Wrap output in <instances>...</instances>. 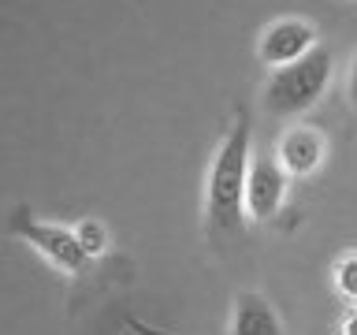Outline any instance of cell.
Here are the masks:
<instances>
[{
  "label": "cell",
  "mask_w": 357,
  "mask_h": 335,
  "mask_svg": "<svg viewBox=\"0 0 357 335\" xmlns=\"http://www.w3.org/2000/svg\"><path fill=\"white\" fill-rule=\"evenodd\" d=\"M250 145H253L250 108H238V116H234L216 156H212L205 186V220L208 231L216 234L238 231L245 220V183H250V164H253Z\"/></svg>",
  "instance_id": "cell-1"
},
{
  "label": "cell",
  "mask_w": 357,
  "mask_h": 335,
  "mask_svg": "<svg viewBox=\"0 0 357 335\" xmlns=\"http://www.w3.org/2000/svg\"><path fill=\"white\" fill-rule=\"evenodd\" d=\"M331 86V49L317 45L309 56H301L298 64L275 67L264 82V108L272 116H301L324 97V89Z\"/></svg>",
  "instance_id": "cell-2"
},
{
  "label": "cell",
  "mask_w": 357,
  "mask_h": 335,
  "mask_svg": "<svg viewBox=\"0 0 357 335\" xmlns=\"http://www.w3.org/2000/svg\"><path fill=\"white\" fill-rule=\"evenodd\" d=\"M8 231L15 234L19 242H26L30 250H38L45 261H49L56 272H63V276H78V272L89 265L86 250H82V246H78V239H75V228H60V223L38 220L26 205L11 209Z\"/></svg>",
  "instance_id": "cell-3"
},
{
  "label": "cell",
  "mask_w": 357,
  "mask_h": 335,
  "mask_svg": "<svg viewBox=\"0 0 357 335\" xmlns=\"http://www.w3.org/2000/svg\"><path fill=\"white\" fill-rule=\"evenodd\" d=\"M287 186L290 175L279 164V156H253L250 164V183H245V216L250 220H272L279 216L287 201Z\"/></svg>",
  "instance_id": "cell-4"
},
{
  "label": "cell",
  "mask_w": 357,
  "mask_h": 335,
  "mask_svg": "<svg viewBox=\"0 0 357 335\" xmlns=\"http://www.w3.org/2000/svg\"><path fill=\"white\" fill-rule=\"evenodd\" d=\"M317 49V30L309 27L305 19H275L261 30V41H257V56H261L264 67H287L298 64L301 56H309Z\"/></svg>",
  "instance_id": "cell-5"
},
{
  "label": "cell",
  "mask_w": 357,
  "mask_h": 335,
  "mask_svg": "<svg viewBox=\"0 0 357 335\" xmlns=\"http://www.w3.org/2000/svg\"><path fill=\"white\" fill-rule=\"evenodd\" d=\"M324 153H328L324 134H320L317 127H305V123H298V127L283 131V138H279V145H275V156H279V164L287 168L290 179L312 175V172L324 164Z\"/></svg>",
  "instance_id": "cell-6"
},
{
  "label": "cell",
  "mask_w": 357,
  "mask_h": 335,
  "mask_svg": "<svg viewBox=\"0 0 357 335\" xmlns=\"http://www.w3.org/2000/svg\"><path fill=\"white\" fill-rule=\"evenodd\" d=\"M231 335H283V320H279L275 306L264 295L242 290V295L234 298Z\"/></svg>",
  "instance_id": "cell-7"
},
{
  "label": "cell",
  "mask_w": 357,
  "mask_h": 335,
  "mask_svg": "<svg viewBox=\"0 0 357 335\" xmlns=\"http://www.w3.org/2000/svg\"><path fill=\"white\" fill-rule=\"evenodd\" d=\"M75 239H78V246L86 250L89 261L108 250V231H105V223L93 220V216H86V220H78V223H75Z\"/></svg>",
  "instance_id": "cell-8"
},
{
  "label": "cell",
  "mask_w": 357,
  "mask_h": 335,
  "mask_svg": "<svg viewBox=\"0 0 357 335\" xmlns=\"http://www.w3.org/2000/svg\"><path fill=\"white\" fill-rule=\"evenodd\" d=\"M331 279H335V290H339L346 302H354V306H357V250L342 253L339 261H335Z\"/></svg>",
  "instance_id": "cell-9"
},
{
  "label": "cell",
  "mask_w": 357,
  "mask_h": 335,
  "mask_svg": "<svg viewBox=\"0 0 357 335\" xmlns=\"http://www.w3.org/2000/svg\"><path fill=\"white\" fill-rule=\"evenodd\" d=\"M339 335H357V306L342 317V324H339Z\"/></svg>",
  "instance_id": "cell-10"
},
{
  "label": "cell",
  "mask_w": 357,
  "mask_h": 335,
  "mask_svg": "<svg viewBox=\"0 0 357 335\" xmlns=\"http://www.w3.org/2000/svg\"><path fill=\"white\" fill-rule=\"evenodd\" d=\"M350 105L357 108V56H354V64H350Z\"/></svg>",
  "instance_id": "cell-11"
}]
</instances>
